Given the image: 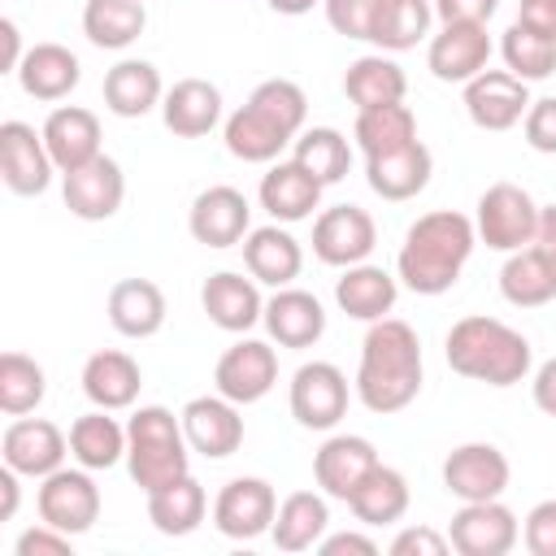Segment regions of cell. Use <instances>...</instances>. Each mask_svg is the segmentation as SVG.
Wrapping results in <instances>:
<instances>
[{"label": "cell", "instance_id": "cell-1", "mask_svg": "<svg viewBox=\"0 0 556 556\" xmlns=\"http://www.w3.org/2000/svg\"><path fill=\"white\" fill-rule=\"evenodd\" d=\"M352 387H356V400L378 417L408 408L421 391V339H417V330L400 317L369 321Z\"/></svg>", "mask_w": 556, "mask_h": 556}, {"label": "cell", "instance_id": "cell-2", "mask_svg": "<svg viewBox=\"0 0 556 556\" xmlns=\"http://www.w3.org/2000/svg\"><path fill=\"white\" fill-rule=\"evenodd\" d=\"M473 243H478V230L465 213H456V208L421 213L404 230L395 274L417 295H443L460 282V269L473 256Z\"/></svg>", "mask_w": 556, "mask_h": 556}, {"label": "cell", "instance_id": "cell-3", "mask_svg": "<svg viewBox=\"0 0 556 556\" xmlns=\"http://www.w3.org/2000/svg\"><path fill=\"white\" fill-rule=\"evenodd\" d=\"M304 117H308L304 87L291 78H265V83H256L248 104H239L226 117V126H222L226 152L248 165H269V161H278V152L287 143H295V135L304 130Z\"/></svg>", "mask_w": 556, "mask_h": 556}, {"label": "cell", "instance_id": "cell-4", "mask_svg": "<svg viewBox=\"0 0 556 556\" xmlns=\"http://www.w3.org/2000/svg\"><path fill=\"white\" fill-rule=\"evenodd\" d=\"M443 356L460 378H473L486 387H513L534 365L530 339L486 313H469V317L452 321V330L443 339Z\"/></svg>", "mask_w": 556, "mask_h": 556}, {"label": "cell", "instance_id": "cell-5", "mask_svg": "<svg viewBox=\"0 0 556 556\" xmlns=\"http://www.w3.org/2000/svg\"><path fill=\"white\" fill-rule=\"evenodd\" d=\"M126 469L143 495L191 473V443L182 434V417H174L165 404H139L126 421Z\"/></svg>", "mask_w": 556, "mask_h": 556}, {"label": "cell", "instance_id": "cell-6", "mask_svg": "<svg viewBox=\"0 0 556 556\" xmlns=\"http://www.w3.org/2000/svg\"><path fill=\"white\" fill-rule=\"evenodd\" d=\"M500 295L517 308H539L556 300V204H539L534 239L508 252L500 269Z\"/></svg>", "mask_w": 556, "mask_h": 556}, {"label": "cell", "instance_id": "cell-7", "mask_svg": "<svg viewBox=\"0 0 556 556\" xmlns=\"http://www.w3.org/2000/svg\"><path fill=\"white\" fill-rule=\"evenodd\" d=\"M539 226V204L530 200L526 187L517 182H491L478 195V213H473V230L486 248L495 252H517L534 239Z\"/></svg>", "mask_w": 556, "mask_h": 556}, {"label": "cell", "instance_id": "cell-8", "mask_svg": "<svg viewBox=\"0 0 556 556\" xmlns=\"http://www.w3.org/2000/svg\"><path fill=\"white\" fill-rule=\"evenodd\" d=\"M35 508H39V521L56 526L61 534H87L100 517V486L91 478V469H52L48 478H39V491H35Z\"/></svg>", "mask_w": 556, "mask_h": 556}, {"label": "cell", "instance_id": "cell-9", "mask_svg": "<svg viewBox=\"0 0 556 556\" xmlns=\"http://www.w3.org/2000/svg\"><path fill=\"white\" fill-rule=\"evenodd\" d=\"M348 400H352L348 374L334 361H308L291 374L287 404H291V417L304 430H334L348 413Z\"/></svg>", "mask_w": 556, "mask_h": 556}, {"label": "cell", "instance_id": "cell-10", "mask_svg": "<svg viewBox=\"0 0 556 556\" xmlns=\"http://www.w3.org/2000/svg\"><path fill=\"white\" fill-rule=\"evenodd\" d=\"M517 539H521L517 513L500 500L460 504L452 513V526H447V543L460 556H508L517 547Z\"/></svg>", "mask_w": 556, "mask_h": 556}, {"label": "cell", "instance_id": "cell-11", "mask_svg": "<svg viewBox=\"0 0 556 556\" xmlns=\"http://www.w3.org/2000/svg\"><path fill=\"white\" fill-rule=\"evenodd\" d=\"M374 243H378V226L361 204L321 208L313 222V256L321 265H334V269L361 265V261H369Z\"/></svg>", "mask_w": 556, "mask_h": 556}, {"label": "cell", "instance_id": "cell-12", "mask_svg": "<svg viewBox=\"0 0 556 556\" xmlns=\"http://www.w3.org/2000/svg\"><path fill=\"white\" fill-rule=\"evenodd\" d=\"M213 382L226 400H235L239 408L243 404H256L274 391L278 382V352L265 343V339H239L230 343L222 356H217V369H213Z\"/></svg>", "mask_w": 556, "mask_h": 556}, {"label": "cell", "instance_id": "cell-13", "mask_svg": "<svg viewBox=\"0 0 556 556\" xmlns=\"http://www.w3.org/2000/svg\"><path fill=\"white\" fill-rule=\"evenodd\" d=\"M65 452H70V434H61V426H52L48 417H13L0 434L4 465L35 482L48 478L52 469H61Z\"/></svg>", "mask_w": 556, "mask_h": 556}, {"label": "cell", "instance_id": "cell-14", "mask_svg": "<svg viewBox=\"0 0 556 556\" xmlns=\"http://www.w3.org/2000/svg\"><path fill=\"white\" fill-rule=\"evenodd\" d=\"M508 456L495 443H460L447 452L443 460V486L447 495H456L460 504L473 500H500L508 491Z\"/></svg>", "mask_w": 556, "mask_h": 556}, {"label": "cell", "instance_id": "cell-15", "mask_svg": "<svg viewBox=\"0 0 556 556\" xmlns=\"http://www.w3.org/2000/svg\"><path fill=\"white\" fill-rule=\"evenodd\" d=\"M274 513H278V495L265 478H230L213 500V526L235 543L269 534Z\"/></svg>", "mask_w": 556, "mask_h": 556}, {"label": "cell", "instance_id": "cell-16", "mask_svg": "<svg viewBox=\"0 0 556 556\" xmlns=\"http://www.w3.org/2000/svg\"><path fill=\"white\" fill-rule=\"evenodd\" d=\"M187 230L195 243L204 248H235L248 239L252 230V204L239 187H204L195 200H191V213H187Z\"/></svg>", "mask_w": 556, "mask_h": 556}, {"label": "cell", "instance_id": "cell-17", "mask_svg": "<svg viewBox=\"0 0 556 556\" xmlns=\"http://www.w3.org/2000/svg\"><path fill=\"white\" fill-rule=\"evenodd\" d=\"M56 165L43 143V130L26 122H4L0 126V178L13 195H43L52 182Z\"/></svg>", "mask_w": 556, "mask_h": 556}, {"label": "cell", "instance_id": "cell-18", "mask_svg": "<svg viewBox=\"0 0 556 556\" xmlns=\"http://www.w3.org/2000/svg\"><path fill=\"white\" fill-rule=\"evenodd\" d=\"M61 200L83 222H109L126 200V174L113 156H96L70 174H61Z\"/></svg>", "mask_w": 556, "mask_h": 556}, {"label": "cell", "instance_id": "cell-19", "mask_svg": "<svg viewBox=\"0 0 556 556\" xmlns=\"http://www.w3.org/2000/svg\"><path fill=\"white\" fill-rule=\"evenodd\" d=\"M182 434L191 443V452H200L204 460H226L239 452L243 443V417H239V404L226 400L222 391L217 395H195L182 404Z\"/></svg>", "mask_w": 556, "mask_h": 556}, {"label": "cell", "instance_id": "cell-20", "mask_svg": "<svg viewBox=\"0 0 556 556\" xmlns=\"http://www.w3.org/2000/svg\"><path fill=\"white\" fill-rule=\"evenodd\" d=\"M530 109V83L508 70H482L465 83V113L478 130H513Z\"/></svg>", "mask_w": 556, "mask_h": 556}, {"label": "cell", "instance_id": "cell-21", "mask_svg": "<svg viewBox=\"0 0 556 556\" xmlns=\"http://www.w3.org/2000/svg\"><path fill=\"white\" fill-rule=\"evenodd\" d=\"M491 61V35L482 22H443V30L426 48V65L439 83H469Z\"/></svg>", "mask_w": 556, "mask_h": 556}, {"label": "cell", "instance_id": "cell-22", "mask_svg": "<svg viewBox=\"0 0 556 556\" xmlns=\"http://www.w3.org/2000/svg\"><path fill=\"white\" fill-rule=\"evenodd\" d=\"M200 308L208 313V321L226 334H248L261 317H265V300H261V287L256 278L248 274H235V269H217L204 278L200 287Z\"/></svg>", "mask_w": 556, "mask_h": 556}, {"label": "cell", "instance_id": "cell-23", "mask_svg": "<svg viewBox=\"0 0 556 556\" xmlns=\"http://www.w3.org/2000/svg\"><path fill=\"white\" fill-rule=\"evenodd\" d=\"M374 465H378V447L365 434H330L313 456V478L326 491V500L348 504Z\"/></svg>", "mask_w": 556, "mask_h": 556}, {"label": "cell", "instance_id": "cell-24", "mask_svg": "<svg viewBox=\"0 0 556 556\" xmlns=\"http://www.w3.org/2000/svg\"><path fill=\"white\" fill-rule=\"evenodd\" d=\"M434 174V156L421 139H413L408 148H395V152H382V156H365V182L374 195L400 204V200H413L426 191Z\"/></svg>", "mask_w": 556, "mask_h": 556}, {"label": "cell", "instance_id": "cell-25", "mask_svg": "<svg viewBox=\"0 0 556 556\" xmlns=\"http://www.w3.org/2000/svg\"><path fill=\"white\" fill-rule=\"evenodd\" d=\"M265 330L278 348H313L326 334V308L313 291L300 287H278L265 300Z\"/></svg>", "mask_w": 556, "mask_h": 556}, {"label": "cell", "instance_id": "cell-26", "mask_svg": "<svg viewBox=\"0 0 556 556\" xmlns=\"http://www.w3.org/2000/svg\"><path fill=\"white\" fill-rule=\"evenodd\" d=\"M256 200L261 208L274 217V222H304L313 217V208L321 204V182L300 165V161H274L265 174H261V187H256Z\"/></svg>", "mask_w": 556, "mask_h": 556}, {"label": "cell", "instance_id": "cell-27", "mask_svg": "<svg viewBox=\"0 0 556 556\" xmlns=\"http://www.w3.org/2000/svg\"><path fill=\"white\" fill-rule=\"evenodd\" d=\"M39 130H43V143H48L52 165L61 174H70V169H78V165L100 156V117L91 109H83V104L52 109Z\"/></svg>", "mask_w": 556, "mask_h": 556}, {"label": "cell", "instance_id": "cell-28", "mask_svg": "<svg viewBox=\"0 0 556 556\" xmlns=\"http://www.w3.org/2000/svg\"><path fill=\"white\" fill-rule=\"evenodd\" d=\"M161 122L178 139H200L222 126V91L208 78H178L161 100Z\"/></svg>", "mask_w": 556, "mask_h": 556}, {"label": "cell", "instance_id": "cell-29", "mask_svg": "<svg viewBox=\"0 0 556 556\" xmlns=\"http://www.w3.org/2000/svg\"><path fill=\"white\" fill-rule=\"evenodd\" d=\"M243 265H248V274L256 278V282H265V287H291L295 278H300V269H304V248H300V239L291 235V230H282L278 222L274 226H256V230H248V239H243Z\"/></svg>", "mask_w": 556, "mask_h": 556}, {"label": "cell", "instance_id": "cell-30", "mask_svg": "<svg viewBox=\"0 0 556 556\" xmlns=\"http://www.w3.org/2000/svg\"><path fill=\"white\" fill-rule=\"evenodd\" d=\"M139 387H143L139 361L117 352V348L91 352L83 365V395L91 400V408H109V413L130 408L139 400Z\"/></svg>", "mask_w": 556, "mask_h": 556}, {"label": "cell", "instance_id": "cell-31", "mask_svg": "<svg viewBox=\"0 0 556 556\" xmlns=\"http://www.w3.org/2000/svg\"><path fill=\"white\" fill-rule=\"evenodd\" d=\"M78 78H83L78 56H74L65 43H52V39L30 43L26 56H22V65H17L22 91H26L30 100H48V104H52V100H65V96L78 87Z\"/></svg>", "mask_w": 556, "mask_h": 556}, {"label": "cell", "instance_id": "cell-32", "mask_svg": "<svg viewBox=\"0 0 556 556\" xmlns=\"http://www.w3.org/2000/svg\"><path fill=\"white\" fill-rule=\"evenodd\" d=\"M109 321L126 339H152L165 326V291L152 278H122L109 291Z\"/></svg>", "mask_w": 556, "mask_h": 556}, {"label": "cell", "instance_id": "cell-33", "mask_svg": "<svg viewBox=\"0 0 556 556\" xmlns=\"http://www.w3.org/2000/svg\"><path fill=\"white\" fill-rule=\"evenodd\" d=\"M330 530V504L326 491H291L269 526V539L278 552H308L321 543V534Z\"/></svg>", "mask_w": 556, "mask_h": 556}, {"label": "cell", "instance_id": "cell-34", "mask_svg": "<svg viewBox=\"0 0 556 556\" xmlns=\"http://www.w3.org/2000/svg\"><path fill=\"white\" fill-rule=\"evenodd\" d=\"M165 100V83L161 70L152 61L126 56L104 74V109L117 117H143Z\"/></svg>", "mask_w": 556, "mask_h": 556}, {"label": "cell", "instance_id": "cell-35", "mask_svg": "<svg viewBox=\"0 0 556 556\" xmlns=\"http://www.w3.org/2000/svg\"><path fill=\"white\" fill-rule=\"evenodd\" d=\"M395 295H400L395 274H387L382 265H369V261L348 265L343 278L334 282V304H339L348 317H356V321H378V317H387V313L395 308Z\"/></svg>", "mask_w": 556, "mask_h": 556}, {"label": "cell", "instance_id": "cell-36", "mask_svg": "<svg viewBox=\"0 0 556 556\" xmlns=\"http://www.w3.org/2000/svg\"><path fill=\"white\" fill-rule=\"evenodd\" d=\"M70 456L91 473L96 469H113L117 460H126V426L117 417H109V408H91V413L74 417Z\"/></svg>", "mask_w": 556, "mask_h": 556}, {"label": "cell", "instance_id": "cell-37", "mask_svg": "<svg viewBox=\"0 0 556 556\" xmlns=\"http://www.w3.org/2000/svg\"><path fill=\"white\" fill-rule=\"evenodd\" d=\"M408 91V78L404 70L387 56V52H369V56H356L343 74V96L356 104V109H378V104H400Z\"/></svg>", "mask_w": 556, "mask_h": 556}, {"label": "cell", "instance_id": "cell-38", "mask_svg": "<svg viewBox=\"0 0 556 556\" xmlns=\"http://www.w3.org/2000/svg\"><path fill=\"white\" fill-rule=\"evenodd\" d=\"M348 508H352V517L361 526H391V521H400L408 513V478L378 460L369 469V478L352 491Z\"/></svg>", "mask_w": 556, "mask_h": 556}, {"label": "cell", "instance_id": "cell-39", "mask_svg": "<svg viewBox=\"0 0 556 556\" xmlns=\"http://www.w3.org/2000/svg\"><path fill=\"white\" fill-rule=\"evenodd\" d=\"M204 513H208V495L191 473H182L178 482H169V486L148 495V521L169 539H182V534L200 530Z\"/></svg>", "mask_w": 556, "mask_h": 556}, {"label": "cell", "instance_id": "cell-40", "mask_svg": "<svg viewBox=\"0 0 556 556\" xmlns=\"http://www.w3.org/2000/svg\"><path fill=\"white\" fill-rule=\"evenodd\" d=\"M143 26H148L143 0H87L83 4V35L96 48L122 52L143 35Z\"/></svg>", "mask_w": 556, "mask_h": 556}, {"label": "cell", "instance_id": "cell-41", "mask_svg": "<svg viewBox=\"0 0 556 556\" xmlns=\"http://www.w3.org/2000/svg\"><path fill=\"white\" fill-rule=\"evenodd\" d=\"M434 4L430 0H378L369 43L378 52H408L430 35Z\"/></svg>", "mask_w": 556, "mask_h": 556}, {"label": "cell", "instance_id": "cell-42", "mask_svg": "<svg viewBox=\"0 0 556 556\" xmlns=\"http://www.w3.org/2000/svg\"><path fill=\"white\" fill-rule=\"evenodd\" d=\"M352 139L365 156H382V152L408 148L417 139V117L404 100L400 104H378V109H356Z\"/></svg>", "mask_w": 556, "mask_h": 556}, {"label": "cell", "instance_id": "cell-43", "mask_svg": "<svg viewBox=\"0 0 556 556\" xmlns=\"http://www.w3.org/2000/svg\"><path fill=\"white\" fill-rule=\"evenodd\" d=\"M43 395H48L43 365L26 352H4L0 356V413L4 417H26L43 404Z\"/></svg>", "mask_w": 556, "mask_h": 556}, {"label": "cell", "instance_id": "cell-44", "mask_svg": "<svg viewBox=\"0 0 556 556\" xmlns=\"http://www.w3.org/2000/svg\"><path fill=\"white\" fill-rule=\"evenodd\" d=\"M291 161H300L321 187H330V182H339V178L348 174V165H352V143H348V135H339L334 126H313V130H300V135H295Z\"/></svg>", "mask_w": 556, "mask_h": 556}, {"label": "cell", "instance_id": "cell-45", "mask_svg": "<svg viewBox=\"0 0 556 556\" xmlns=\"http://www.w3.org/2000/svg\"><path fill=\"white\" fill-rule=\"evenodd\" d=\"M500 56H504L508 74H517L521 83H539V78L556 74V43L543 39L539 30L521 26V22H513V26L504 30V39H500Z\"/></svg>", "mask_w": 556, "mask_h": 556}, {"label": "cell", "instance_id": "cell-46", "mask_svg": "<svg viewBox=\"0 0 556 556\" xmlns=\"http://www.w3.org/2000/svg\"><path fill=\"white\" fill-rule=\"evenodd\" d=\"M321 9H326V22H330L343 39H365V43H369L378 0H321Z\"/></svg>", "mask_w": 556, "mask_h": 556}, {"label": "cell", "instance_id": "cell-47", "mask_svg": "<svg viewBox=\"0 0 556 556\" xmlns=\"http://www.w3.org/2000/svg\"><path fill=\"white\" fill-rule=\"evenodd\" d=\"M521 135L534 152L543 156H556V96H543V100H530L526 117H521Z\"/></svg>", "mask_w": 556, "mask_h": 556}, {"label": "cell", "instance_id": "cell-48", "mask_svg": "<svg viewBox=\"0 0 556 556\" xmlns=\"http://www.w3.org/2000/svg\"><path fill=\"white\" fill-rule=\"evenodd\" d=\"M521 543H526L530 556H556V500H539L526 513Z\"/></svg>", "mask_w": 556, "mask_h": 556}, {"label": "cell", "instance_id": "cell-49", "mask_svg": "<svg viewBox=\"0 0 556 556\" xmlns=\"http://www.w3.org/2000/svg\"><path fill=\"white\" fill-rule=\"evenodd\" d=\"M447 552H452L447 534H439L430 526H408L391 539V556H447Z\"/></svg>", "mask_w": 556, "mask_h": 556}, {"label": "cell", "instance_id": "cell-50", "mask_svg": "<svg viewBox=\"0 0 556 556\" xmlns=\"http://www.w3.org/2000/svg\"><path fill=\"white\" fill-rule=\"evenodd\" d=\"M17 556H70V534L39 521V526L17 534Z\"/></svg>", "mask_w": 556, "mask_h": 556}, {"label": "cell", "instance_id": "cell-51", "mask_svg": "<svg viewBox=\"0 0 556 556\" xmlns=\"http://www.w3.org/2000/svg\"><path fill=\"white\" fill-rule=\"evenodd\" d=\"M434 4V17L439 22H491L500 0H430Z\"/></svg>", "mask_w": 556, "mask_h": 556}, {"label": "cell", "instance_id": "cell-52", "mask_svg": "<svg viewBox=\"0 0 556 556\" xmlns=\"http://www.w3.org/2000/svg\"><path fill=\"white\" fill-rule=\"evenodd\" d=\"M317 552H321V556H378V543H374L369 534L343 530V534H321Z\"/></svg>", "mask_w": 556, "mask_h": 556}, {"label": "cell", "instance_id": "cell-53", "mask_svg": "<svg viewBox=\"0 0 556 556\" xmlns=\"http://www.w3.org/2000/svg\"><path fill=\"white\" fill-rule=\"evenodd\" d=\"M517 22L556 43V0H521L517 4Z\"/></svg>", "mask_w": 556, "mask_h": 556}, {"label": "cell", "instance_id": "cell-54", "mask_svg": "<svg viewBox=\"0 0 556 556\" xmlns=\"http://www.w3.org/2000/svg\"><path fill=\"white\" fill-rule=\"evenodd\" d=\"M530 395H534V408H539V413L556 417V356H552V361H543V365L534 369Z\"/></svg>", "mask_w": 556, "mask_h": 556}, {"label": "cell", "instance_id": "cell-55", "mask_svg": "<svg viewBox=\"0 0 556 556\" xmlns=\"http://www.w3.org/2000/svg\"><path fill=\"white\" fill-rule=\"evenodd\" d=\"M0 43H4V56H0V70L4 74H17L26 48H22V35H17V22L13 17H0Z\"/></svg>", "mask_w": 556, "mask_h": 556}, {"label": "cell", "instance_id": "cell-56", "mask_svg": "<svg viewBox=\"0 0 556 556\" xmlns=\"http://www.w3.org/2000/svg\"><path fill=\"white\" fill-rule=\"evenodd\" d=\"M17 478H22L17 469H9V465L0 469V521H9L17 513Z\"/></svg>", "mask_w": 556, "mask_h": 556}, {"label": "cell", "instance_id": "cell-57", "mask_svg": "<svg viewBox=\"0 0 556 556\" xmlns=\"http://www.w3.org/2000/svg\"><path fill=\"white\" fill-rule=\"evenodd\" d=\"M274 13H282V17H300V13H308L313 4H321V0H265Z\"/></svg>", "mask_w": 556, "mask_h": 556}]
</instances>
